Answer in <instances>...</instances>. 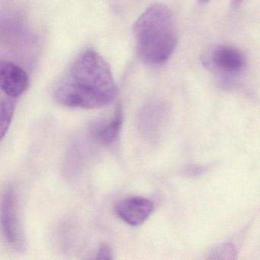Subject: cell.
I'll return each instance as SVG.
<instances>
[{
  "label": "cell",
  "mask_w": 260,
  "mask_h": 260,
  "mask_svg": "<svg viewBox=\"0 0 260 260\" xmlns=\"http://www.w3.org/2000/svg\"><path fill=\"white\" fill-rule=\"evenodd\" d=\"M154 203L143 196H130L118 201L115 212L118 218L132 226L142 225L154 211Z\"/></svg>",
  "instance_id": "6"
},
{
  "label": "cell",
  "mask_w": 260,
  "mask_h": 260,
  "mask_svg": "<svg viewBox=\"0 0 260 260\" xmlns=\"http://www.w3.org/2000/svg\"><path fill=\"white\" fill-rule=\"evenodd\" d=\"M243 0H231V6L233 8H237L241 4Z\"/></svg>",
  "instance_id": "12"
},
{
  "label": "cell",
  "mask_w": 260,
  "mask_h": 260,
  "mask_svg": "<svg viewBox=\"0 0 260 260\" xmlns=\"http://www.w3.org/2000/svg\"><path fill=\"white\" fill-rule=\"evenodd\" d=\"M118 89L110 66L96 51L83 53L57 84L54 98L62 106L99 109L112 103Z\"/></svg>",
  "instance_id": "1"
},
{
  "label": "cell",
  "mask_w": 260,
  "mask_h": 260,
  "mask_svg": "<svg viewBox=\"0 0 260 260\" xmlns=\"http://www.w3.org/2000/svg\"><path fill=\"white\" fill-rule=\"evenodd\" d=\"M138 54L144 63L161 65L171 57L178 43L176 22L170 9L153 4L134 25Z\"/></svg>",
  "instance_id": "2"
},
{
  "label": "cell",
  "mask_w": 260,
  "mask_h": 260,
  "mask_svg": "<svg viewBox=\"0 0 260 260\" xmlns=\"http://www.w3.org/2000/svg\"><path fill=\"white\" fill-rule=\"evenodd\" d=\"M1 204V223L4 237L12 248L18 252H23L26 248V240L13 186L6 188Z\"/></svg>",
  "instance_id": "4"
},
{
  "label": "cell",
  "mask_w": 260,
  "mask_h": 260,
  "mask_svg": "<svg viewBox=\"0 0 260 260\" xmlns=\"http://www.w3.org/2000/svg\"><path fill=\"white\" fill-rule=\"evenodd\" d=\"M199 2L202 3V4H207V3L210 2L211 0H199Z\"/></svg>",
  "instance_id": "13"
},
{
  "label": "cell",
  "mask_w": 260,
  "mask_h": 260,
  "mask_svg": "<svg viewBox=\"0 0 260 260\" xmlns=\"http://www.w3.org/2000/svg\"><path fill=\"white\" fill-rule=\"evenodd\" d=\"M15 109L16 105L14 102L10 99H6L3 100L1 102V108H0V120H1V139L5 138L6 135L8 132L11 125L12 121H13V115H14Z\"/></svg>",
  "instance_id": "9"
},
{
  "label": "cell",
  "mask_w": 260,
  "mask_h": 260,
  "mask_svg": "<svg viewBox=\"0 0 260 260\" xmlns=\"http://www.w3.org/2000/svg\"><path fill=\"white\" fill-rule=\"evenodd\" d=\"M124 112L118 105L111 118L95 121L89 127V134L94 141L106 147L114 145L119 138L122 127Z\"/></svg>",
  "instance_id": "7"
},
{
  "label": "cell",
  "mask_w": 260,
  "mask_h": 260,
  "mask_svg": "<svg viewBox=\"0 0 260 260\" xmlns=\"http://www.w3.org/2000/svg\"><path fill=\"white\" fill-rule=\"evenodd\" d=\"M29 86L28 74L20 67L11 62H3L0 67V86L10 98L21 96Z\"/></svg>",
  "instance_id": "8"
},
{
  "label": "cell",
  "mask_w": 260,
  "mask_h": 260,
  "mask_svg": "<svg viewBox=\"0 0 260 260\" xmlns=\"http://www.w3.org/2000/svg\"><path fill=\"white\" fill-rule=\"evenodd\" d=\"M201 61L210 72L225 80L241 76L246 68V58L241 50L231 45H214L204 50Z\"/></svg>",
  "instance_id": "3"
},
{
  "label": "cell",
  "mask_w": 260,
  "mask_h": 260,
  "mask_svg": "<svg viewBox=\"0 0 260 260\" xmlns=\"http://www.w3.org/2000/svg\"><path fill=\"white\" fill-rule=\"evenodd\" d=\"M236 255H237V252L235 248L232 245L226 243L216 248L210 255V258L220 260L234 259L236 258Z\"/></svg>",
  "instance_id": "10"
},
{
  "label": "cell",
  "mask_w": 260,
  "mask_h": 260,
  "mask_svg": "<svg viewBox=\"0 0 260 260\" xmlns=\"http://www.w3.org/2000/svg\"><path fill=\"white\" fill-rule=\"evenodd\" d=\"M95 258L97 259H112L114 258L113 252L107 244L103 243L100 246Z\"/></svg>",
  "instance_id": "11"
},
{
  "label": "cell",
  "mask_w": 260,
  "mask_h": 260,
  "mask_svg": "<svg viewBox=\"0 0 260 260\" xmlns=\"http://www.w3.org/2000/svg\"><path fill=\"white\" fill-rule=\"evenodd\" d=\"M167 121V107L161 103H151L140 110L137 118V127L144 139L150 143H155L162 136Z\"/></svg>",
  "instance_id": "5"
}]
</instances>
